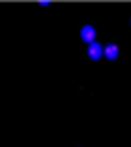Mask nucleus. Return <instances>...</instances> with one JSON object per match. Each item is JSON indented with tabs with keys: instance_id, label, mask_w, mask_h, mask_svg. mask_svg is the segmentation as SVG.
Segmentation results:
<instances>
[{
	"instance_id": "obj_2",
	"label": "nucleus",
	"mask_w": 131,
	"mask_h": 147,
	"mask_svg": "<svg viewBox=\"0 0 131 147\" xmlns=\"http://www.w3.org/2000/svg\"><path fill=\"white\" fill-rule=\"evenodd\" d=\"M102 53H104V49H102L100 43L94 41V43H90V45H88V57H90V59H94V61H96V59L102 57Z\"/></svg>"
},
{
	"instance_id": "obj_3",
	"label": "nucleus",
	"mask_w": 131,
	"mask_h": 147,
	"mask_svg": "<svg viewBox=\"0 0 131 147\" xmlns=\"http://www.w3.org/2000/svg\"><path fill=\"white\" fill-rule=\"evenodd\" d=\"M104 55L108 57L110 61H114V59H118V55H120V49H118L116 43H110V45H106V49H104Z\"/></svg>"
},
{
	"instance_id": "obj_1",
	"label": "nucleus",
	"mask_w": 131,
	"mask_h": 147,
	"mask_svg": "<svg viewBox=\"0 0 131 147\" xmlns=\"http://www.w3.org/2000/svg\"><path fill=\"white\" fill-rule=\"evenodd\" d=\"M80 37H82V41H86L88 45L90 43H94V37H96V30H94V26H82V30H80Z\"/></svg>"
}]
</instances>
